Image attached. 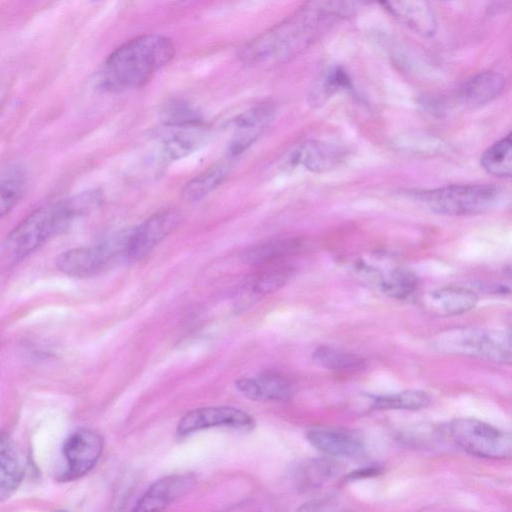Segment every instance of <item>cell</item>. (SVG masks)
Segmentation results:
<instances>
[{
  "mask_svg": "<svg viewBox=\"0 0 512 512\" xmlns=\"http://www.w3.org/2000/svg\"><path fill=\"white\" fill-rule=\"evenodd\" d=\"M339 0H309L294 14L244 44L240 62L267 68L286 63L302 53L341 16Z\"/></svg>",
  "mask_w": 512,
  "mask_h": 512,
  "instance_id": "cell-1",
  "label": "cell"
},
{
  "mask_svg": "<svg viewBox=\"0 0 512 512\" xmlns=\"http://www.w3.org/2000/svg\"><path fill=\"white\" fill-rule=\"evenodd\" d=\"M174 55L175 45L167 36H137L117 47L105 59L96 73L95 85L106 93L140 88Z\"/></svg>",
  "mask_w": 512,
  "mask_h": 512,
  "instance_id": "cell-2",
  "label": "cell"
},
{
  "mask_svg": "<svg viewBox=\"0 0 512 512\" xmlns=\"http://www.w3.org/2000/svg\"><path fill=\"white\" fill-rule=\"evenodd\" d=\"M101 196L89 192L42 206L23 219L0 246V263L15 264L52 237L64 232L80 216L99 205Z\"/></svg>",
  "mask_w": 512,
  "mask_h": 512,
  "instance_id": "cell-3",
  "label": "cell"
},
{
  "mask_svg": "<svg viewBox=\"0 0 512 512\" xmlns=\"http://www.w3.org/2000/svg\"><path fill=\"white\" fill-rule=\"evenodd\" d=\"M434 347L446 354L477 357L495 363L511 362V336L509 331L457 327L439 333Z\"/></svg>",
  "mask_w": 512,
  "mask_h": 512,
  "instance_id": "cell-4",
  "label": "cell"
},
{
  "mask_svg": "<svg viewBox=\"0 0 512 512\" xmlns=\"http://www.w3.org/2000/svg\"><path fill=\"white\" fill-rule=\"evenodd\" d=\"M432 211L452 216L488 212L502 199V189L495 184L451 185L417 193Z\"/></svg>",
  "mask_w": 512,
  "mask_h": 512,
  "instance_id": "cell-5",
  "label": "cell"
},
{
  "mask_svg": "<svg viewBox=\"0 0 512 512\" xmlns=\"http://www.w3.org/2000/svg\"><path fill=\"white\" fill-rule=\"evenodd\" d=\"M452 440L466 452L488 459L509 458L511 434L474 418H457L449 425Z\"/></svg>",
  "mask_w": 512,
  "mask_h": 512,
  "instance_id": "cell-6",
  "label": "cell"
},
{
  "mask_svg": "<svg viewBox=\"0 0 512 512\" xmlns=\"http://www.w3.org/2000/svg\"><path fill=\"white\" fill-rule=\"evenodd\" d=\"M124 244L125 240H116L69 249L57 257L56 265L63 274L70 277L96 276L105 271L119 255H124Z\"/></svg>",
  "mask_w": 512,
  "mask_h": 512,
  "instance_id": "cell-7",
  "label": "cell"
},
{
  "mask_svg": "<svg viewBox=\"0 0 512 512\" xmlns=\"http://www.w3.org/2000/svg\"><path fill=\"white\" fill-rule=\"evenodd\" d=\"M180 221L181 215L176 209L154 213L126 237L124 256L132 262L144 259L176 229Z\"/></svg>",
  "mask_w": 512,
  "mask_h": 512,
  "instance_id": "cell-8",
  "label": "cell"
},
{
  "mask_svg": "<svg viewBox=\"0 0 512 512\" xmlns=\"http://www.w3.org/2000/svg\"><path fill=\"white\" fill-rule=\"evenodd\" d=\"M103 445V438L96 431L79 429L73 432L63 444L66 469L59 479L76 480L91 471L102 454Z\"/></svg>",
  "mask_w": 512,
  "mask_h": 512,
  "instance_id": "cell-9",
  "label": "cell"
},
{
  "mask_svg": "<svg viewBox=\"0 0 512 512\" xmlns=\"http://www.w3.org/2000/svg\"><path fill=\"white\" fill-rule=\"evenodd\" d=\"M219 426L251 430L255 426V421L250 414L235 407H202L182 417L177 426V434L186 436L199 430Z\"/></svg>",
  "mask_w": 512,
  "mask_h": 512,
  "instance_id": "cell-10",
  "label": "cell"
},
{
  "mask_svg": "<svg viewBox=\"0 0 512 512\" xmlns=\"http://www.w3.org/2000/svg\"><path fill=\"white\" fill-rule=\"evenodd\" d=\"M276 115V106L270 101L257 103L238 115L231 124L234 128L228 151L238 156L250 148L264 133Z\"/></svg>",
  "mask_w": 512,
  "mask_h": 512,
  "instance_id": "cell-11",
  "label": "cell"
},
{
  "mask_svg": "<svg viewBox=\"0 0 512 512\" xmlns=\"http://www.w3.org/2000/svg\"><path fill=\"white\" fill-rule=\"evenodd\" d=\"M306 437L312 446L328 456L355 458L365 451L362 435L349 429L315 427L307 432Z\"/></svg>",
  "mask_w": 512,
  "mask_h": 512,
  "instance_id": "cell-12",
  "label": "cell"
},
{
  "mask_svg": "<svg viewBox=\"0 0 512 512\" xmlns=\"http://www.w3.org/2000/svg\"><path fill=\"white\" fill-rule=\"evenodd\" d=\"M393 17L422 37H431L437 29L436 17L427 0H376Z\"/></svg>",
  "mask_w": 512,
  "mask_h": 512,
  "instance_id": "cell-13",
  "label": "cell"
},
{
  "mask_svg": "<svg viewBox=\"0 0 512 512\" xmlns=\"http://www.w3.org/2000/svg\"><path fill=\"white\" fill-rule=\"evenodd\" d=\"M343 157L342 150L332 143L307 140L292 151L288 165L303 166L311 172H326L341 164Z\"/></svg>",
  "mask_w": 512,
  "mask_h": 512,
  "instance_id": "cell-14",
  "label": "cell"
},
{
  "mask_svg": "<svg viewBox=\"0 0 512 512\" xmlns=\"http://www.w3.org/2000/svg\"><path fill=\"white\" fill-rule=\"evenodd\" d=\"M194 479L187 474H174L154 482L136 503L134 511H160L185 494Z\"/></svg>",
  "mask_w": 512,
  "mask_h": 512,
  "instance_id": "cell-15",
  "label": "cell"
},
{
  "mask_svg": "<svg viewBox=\"0 0 512 512\" xmlns=\"http://www.w3.org/2000/svg\"><path fill=\"white\" fill-rule=\"evenodd\" d=\"M477 301L476 293L466 287L445 286L426 295L422 304L434 315L454 316L473 309Z\"/></svg>",
  "mask_w": 512,
  "mask_h": 512,
  "instance_id": "cell-16",
  "label": "cell"
},
{
  "mask_svg": "<svg viewBox=\"0 0 512 512\" xmlns=\"http://www.w3.org/2000/svg\"><path fill=\"white\" fill-rule=\"evenodd\" d=\"M301 247L302 242L298 238H273L249 247L242 253L241 260L248 265L259 268L281 264L295 255Z\"/></svg>",
  "mask_w": 512,
  "mask_h": 512,
  "instance_id": "cell-17",
  "label": "cell"
},
{
  "mask_svg": "<svg viewBox=\"0 0 512 512\" xmlns=\"http://www.w3.org/2000/svg\"><path fill=\"white\" fill-rule=\"evenodd\" d=\"M24 461L16 444L0 433V501L9 499L24 477Z\"/></svg>",
  "mask_w": 512,
  "mask_h": 512,
  "instance_id": "cell-18",
  "label": "cell"
},
{
  "mask_svg": "<svg viewBox=\"0 0 512 512\" xmlns=\"http://www.w3.org/2000/svg\"><path fill=\"white\" fill-rule=\"evenodd\" d=\"M504 77L495 71H484L467 80L459 90L460 102L470 108L487 104L504 89Z\"/></svg>",
  "mask_w": 512,
  "mask_h": 512,
  "instance_id": "cell-19",
  "label": "cell"
},
{
  "mask_svg": "<svg viewBox=\"0 0 512 512\" xmlns=\"http://www.w3.org/2000/svg\"><path fill=\"white\" fill-rule=\"evenodd\" d=\"M341 465L330 457L313 458L299 463L292 472L295 485L302 490L313 489L335 478Z\"/></svg>",
  "mask_w": 512,
  "mask_h": 512,
  "instance_id": "cell-20",
  "label": "cell"
},
{
  "mask_svg": "<svg viewBox=\"0 0 512 512\" xmlns=\"http://www.w3.org/2000/svg\"><path fill=\"white\" fill-rule=\"evenodd\" d=\"M168 133L162 138V149L170 160H179L197 150L204 142L206 130L197 127H166Z\"/></svg>",
  "mask_w": 512,
  "mask_h": 512,
  "instance_id": "cell-21",
  "label": "cell"
},
{
  "mask_svg": "<svg viewBox=\"0 0 512 512\" xmlns=\"http://www.w3.org/2000/svg\"><path fill=\"white\" fill-rule=\"evenodd\" d=\"M229 173L230 164L227 162L212 165L184 185L182 198L191 203L205 198L225 181Z\"/></svg>",
  "mask_w": 512,
  "mask_h": 512,
  "instance_id": "cell-22",
  "label": "cell"
},
{
  "mask_svg": "<svg viewBox=\"0 0 512 512\" xmlns=\"http://www.w3.org/2000/svg\"><path fill=\"white\" fill-rule=\"evenodd\" d=\"M27 186L24 170L18 165L0 168V219L22 198Z\"/></svg>",
  "mask_w": 512,
  "mask_h": 512,
  "instance_id": "cell-23",
  "label": "cell"
},
{
  "mask_svg": "<svg viewBox=\"0 0 512 512\" xmlns=\"http://www.w3.org/2000/svg\"><path fill=\"white\" fill-rule=\"evenodd\" d=\"M480 163L487 173L495 177H510L512 174L511 133L489 146L483 152Z\"/></svg>",
  "mask_w": 512,
  "mask_h": 512,
  "instance_id": "cell-24",
  "label": "cell"
},
{
  "mask_svg": "<svg viewBox=\"0 0 512 512\" xmlns=\"http://www.w3.org/2000/svg\"><path fill=\"white\" fill-rule=\"evenodd\" d=\"M159 117L166 127L203 126L201 112L192 104L181 99L167 101L159 111Z\"/></svg>",
  "mask_w": 512,
  "mask_h": 512,
  "instance_id": "cell-25",
  "label": "cell"
},
{
  "mask_svg": "<svg viewBox=\"0 0 512 512\" xmlns=\"http://www.w3.org/2000/svg\"><path fill=\"white\" fill-rule=\"evenodd\" d=\"M316 364L337 372H353L365 367L361 356L332 346H321L313 354Z\"/></svg>",
  "mask_w": 512,
  "mask_h": 512,
  "instance_id": "cell-26",
  "label": "cell"
},
{
  "mask_svg": "<svg viewBox=\"0 0 512 512\" xmlns=\"http://www.w3.org/2000/svg\"><path fill=\"white\" fill-rule=\"evenodd\" d=\"M378 280L381 291L398 300L410 297L418 285V279L413 272L399 267L380 274Z\"/></svg>",
  "mask_w": 512,
  "mask_h": 512,
  "instance_id": "cell-27",
  "label": "cell"
},
{
  "mask_svg": "<svg viewBox=\"0 0 512 512\" xmlns=\"http://www.w3.org/2000/svg\"><path fill=\"white\" fill-rule=\"evenodd\" d=\"M430 403L429 395L422 390H406L394 394L375 396L372 406L383 410H418Z\"/></svg>",
  "mask_w": 512,
  "mask_h": 512,
  "instance_id": "cell-28",
  "label": "cell"
},
{
  "mask_svg": "<svg viewBox=\"0 0 512 512\" xmlns=\"http://www.w3.org/2000/svg\"><path fill=\"white\" fill-rule=\"evenodd\" d=\"M351 87L350 78L340 67H332L324 72L310 92V102L320 105L336 92Z\"/></svg>",
  "mask_w": 512,
  "mask_h": 512,
  "instance_id": "cell-29",
  "label": "cell"
},
{
  "mask_svg": "<svg viewBox=\"0 0 512 512\" xmlns=\"http://www.w3.org/2000/svg\"><path fill=\"white\" fill-rule=\"evenodd\" d=\"M253 277L251 289L256 294L274 292L285 285L293 275V268L285 263L265 267Z\"/></svg>",
  "mask_w": 512,
  "mask_h": 512,
  "instance_id": "cell-30",
  "label": "cell"
},
{
  "mask_svg": "<svg viewBox=\"0 0 512 512\" xmlns=\"http://www.w3.org/2000/svg\"><path fill=\"white\" fill-rule=\"evenodd\" d=\"M259 399L285 400L290 398L293 387L290 381L275 371H266L254 379Z\"/></svg>",
  "mask_w": 512,
  "mask_h": 512,
  "instance_id": "cell-31",
  "label": "cell"
},
{
  "mask_svg": "<svg viewBox=\"0 0 512 512\" xmlns=\"http://www.w3.org/2000/svg\"><path fill=\"white\" fill-rule=\"evenodd\" d=\"M379 473V469L375 467L365 468L358 471H354L352 474L348 475V479H359L361 477L373 476Z\"/></svg>",
  "mask_w": 512,
  "mask_h": 512,
  "instance_id": "cell-32",
  "label": "cell"
},
{
  "mask_svg": "<svg viewBox=\"0 0 512 512\" xmlns=\"http://www.w3.org/2000/svg\"><path fill=\"white\" fill-rule=\"evenodd\" d=\"M2 97H3V93H2V91L0 89V101H1Z\"/></svg>",
  "mask_w": 512,
  "mask_h": 512,
  "instance_id": "cell-33",
  "label": "cell"
}]
</instances>
